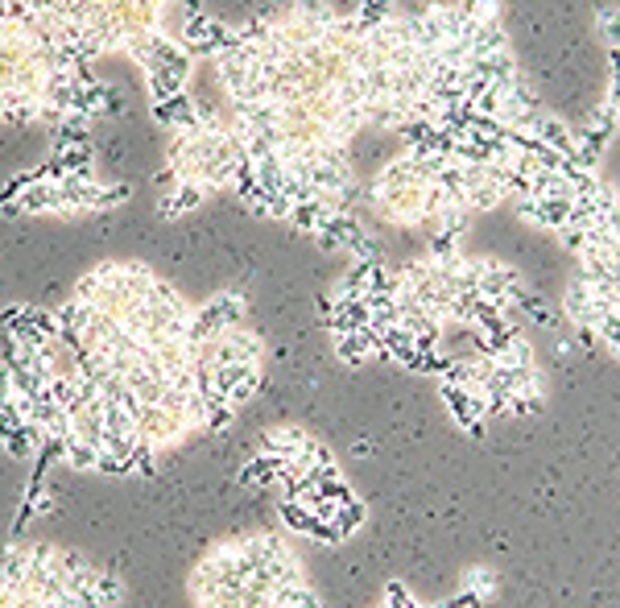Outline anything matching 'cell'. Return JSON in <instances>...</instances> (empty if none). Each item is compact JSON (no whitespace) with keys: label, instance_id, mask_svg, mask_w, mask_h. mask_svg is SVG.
Returning <instances> with one entry per match:
<instances>
[{"label":"cell","instance_id":"cell-1","mask_svg":"<svg viewBox=\"0 0 620 608\" xmlns=\"http://www.w3.org/2000/svg\"><path fill=\"white\" fill-rule=\"evenodd\" d=\"M558 311H563V319H571L575 327L592 331V323H596L604 311H612V307H608V302L592 290V282H587L583 273H579V278L567 286V298H563V307H558Z\"/></svg>","mask_w":620,"mask_h":608},{"label":"cell","instance_id":"cell-2","mask_svg":"<svg viewBox=\"0 0 620 608\" xmlns=\"http://www.w3.org/2000/svg\"><path fill=\"white\" fill-rule=\"evenodd\" d=\"M513 311H521V315L530 319L534 327H546V331L563 327V311L550 307V302H546L538 290H521V294H517V302H513Z\"/></svg>","mask_w":620,"mask_h":608},{"label":"cell","instance_id":"cell-3","mask_svg":"<svg viewBox=\"0 0 620 608\" xmlns=\"http://www.w3.org/2000/svg\"><path fill=\"white\" fill-rule=\"evenodd\" d=\"M596 34H600V42H604L608 50L620 46V9H600V13H596Z\"/></svg>","mask_w":620,"mask_h":608},{"label":"cell","instance_id":"cell-4","mask_svg":"<svg viewBox=\"0 0 620 608\" xmlns=\"http://www.w3.org/2000/svg\"><path fill=\"white\" fill-rule=\"evenodd\" d=\"M463 588L484 600V596H492L496 588H501V580H496V571H488V567H472L468 575H463Z\"/></svg>","mask_w":620,"mask_h":608}]
</instances>
